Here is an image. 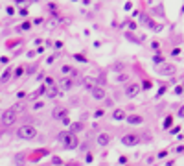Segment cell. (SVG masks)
<instances>
[{"label":"cell","mask_w":184,"mask_h":166,"mask_svg":"<svg viewBox=\"0 0 184 166\" xmlns=\"http://www.w3.org/2000/svg\"><path fill=\"white\" fill-rule=\"evenodd\" d=\"M15 118H17V113H15V107H11V109H6L2 113L0 122H2L4 125H11V124H15Z\"/></svg>","instance_id":"obj_3"},{"label":"cell","mask_w":184,"mask_h":166,"mask_svg":"<svg viewBox=\"0 0 184 166\" xmlns=\"http://www.w3.org/2000/svg\"><path fill=\"white\" fill-rule=\"evenodd\" d=\"M112 118H114V120H122V118H127V116H125V113L122 109H116L114 113H112Z\"/></svg>","instance_id":"obj_12"},{"label":"cell","mask_w":184,"mask_h":166,"mask_svg":"<svg viewBox=\"0 0 184 166\" xmlns=\"http://www.w3.org/2000/svg\"><path fill=\"white\" fill-rule=\"evenodd\" d=\"M111 138H112V137L109 135V133H101V135H98V144L105 148V146L111 144Z\"/></svg>","instance_id":"obj_8"},{"label":"cell","mask_w":184,"mask_h":166,"mask_svg":"<svg viewBox=\"0 0 184 166\" xmlns=\"http://www.w3.org/2000/svg\"><path fill=\"white\" fill-rule=\"evenodd\" d=\"M44 107V104L42 102H37V104H33V111H39V109H42Z\"/></svg>","instance_id":"obj_15"},{"label":"cell","mask_w":184,"mask_h":166,"mask_svg":"<svg viewBox=\"0 0 184 166\" xmlns=\"http://www.w3.org/2000/svg\"><path fill=\"white\" fill-rule=\"evenodd\" d=\"M72 85H74V80H72V78H63V80H59V89L61 90L72 89Z\"/></svg>","instance_id":"obj_6"},{"label":"cell","mask_w":184,"mask_h":166,"mask_svg":"<svg viewBox=\"0 0 184 166\" xmlns=\"http://www.w3.org/2000/svg\"><path fill=\"white\" fill-rule=\"evenodd\" d=\"M52 114H53V118H65L66 116V109H59V107H57Z\"/></svg>","instance_id":"obj_11"},{"label":"cell","mask_w":184,"mask_h":166,"mask_svg":"<svg viewBox=\"0 0 184 166\" xmlns=\"http://www.w3.org/2000/svg\"><path fill=\"white\" fill-rule=\"evenodd\" d=\"M57 140L61 142L65 148H68V149H72V148H76L77 144H79V140H77V137H76V133H59V137H57Z\"/></svg>","instance_id":"obj_1"},{"label":"cell","mask_w":184,"mask_h":166,"mask_svg":"<svg viewBox=\"0 0 184 166\" xmlns=\"http://www.w3.org/2000/svg\"><path fill=\"white\" fill-rule=\"evenodd\" d=\"M156 72H158L160 76H173V74L177 72V66L171 65V63H162L160 66H156Z\"/></svg>","instance_id":"obj_4"},{"label":"cell","mask_w":184,"mask_h":166,"mask_svg":"<svg viewBox=\"0 0 184 166\" xmlns=\"http://www.w3.org/2000/svg\"><path fill=\"white\" fill-rule=\"evenodd\" d=\"M81 129H83V124H72V133L81 131Z\"/></svg>","instance_id":"obj_14"},{"label":"cell","mask_w":184,"mask_h":166,"mask_svg":"<svg viewBox=\"0 0 184 166\" xmlns=\"http://www.w3.org/2000/svg\"><path fill=\"white\" fill-rule=\"evenodd\" d=\"M59 90H61L59 87H53V89H50V90H48V96H50V98H55L57 94H59Z\"/></svg>","instance_id":"obj_13"},{"label":"cell","mask_w":184,"mask_h":166,"mask_svg":"<svg viewBox=\"0 0 184 166\" xmlns=\"http://www.w3.org/2000/svg\"><path fill=\"white\" fill-rule=\"evenodd\" d=\"M138 92H140V85L138 83H129V85L125 87V94H127L129 98H135Z\"/></svg>","instance_id":"obj_5"},{"label":"cell","mask_w":184,"mask_h":166,"mask_svg":"<svg viewBox=\"0 0 184 166\" xmlns=\"http://www.w3.org/2000/svg\"><path fill=\"white\" fill-rule=\"evenodd\" d=\"M125 80H127V74H120L118 76V81H125Z\"/></svg>","instance_id":"obj_17"},{"label":"cell","mask_w":184,"mask_h":166,"mask_svg":"<svg viewBox=\"0 0 184 166\" xmlns=\"http://www.w3.org/2000/svg\"><path fill=\"white\" fill-rule=\"evenodd\" d=\"M17 135H18V138H22V140H30V138L37 137V129H35L33 125H30V124H24V125L18 127Z\"/></svg>","instance_id":"obj_2"},{"label":"cell","mask_w":184,"mask_h":166,"mask_svg":"<svg viewBox=\"0 0 184 166\" xmlns=\"http://www.w3.org/2000/svg\"><path fill=\"white\" fill-rule=\"evenodd\" d=\"M122 144L123 146H135V144H138V137L136 135H125L122 138Z\"/></svg>","instance_id":"obj_7"},{"label":"cell","mask_w":184,"mask_h":166,"mask_svg":"<svg viewBox=\"0 0 184 166\" xmlns=\"http://www.w3.org/2000/svg\"><path fill=\"white\" fill-rule=\"evenodd\" d=\"M127 124H131V125H140V124H144V118L138 116V114H129V116H127Z\"/></svg>","instance_id":"obj_9"},{"label":"cell","mask_w":184,"mask_h":166,"mask_svg":"<svg viewBox=\"0 0 184 166\" xmlns=\"http://www.w3.org/2000/svg\"><path fill=\"white\" fill-rule=\"evenodd\" d=\"M9 74H11V70L7 68L6 72H4V76H2V81H7V78H9Z\"/></svg>","instance_id":"obj_16"},{"label":"cell","mask_w":184,"mask_h":166,"mask_svg":"<svg viewBox=\"0 0 184 166\" xmlns=\"http://www.w3.org/2000/svg\"><path fill=\"white\" fill-rule=\"evenodd\" d=\"M90 92H92V98H96V100H101V98H105V90L100 89V87H92Z\"/></svg>","instance_id":"obj_10"}]
</instances>
